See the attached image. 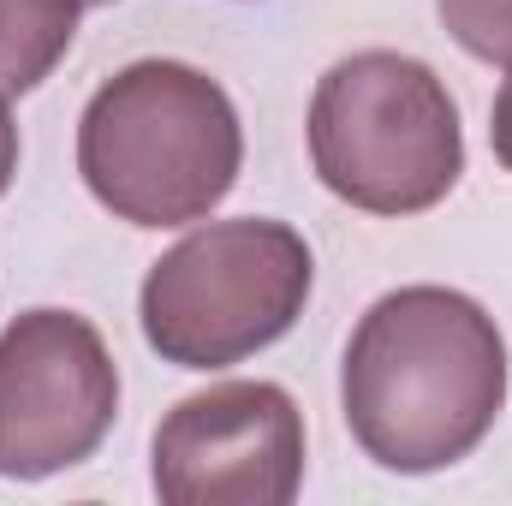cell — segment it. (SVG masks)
I'll return each instance as SVG.
<instances>
[{
    "instance_id": "obj_4",
    "label": "cell",
    "mask_w": 512,
    "mask_h": 506,
    "mask_svg": "<svg viewBox=\"0 0 512 506\" xmlns=\"http://www.w3.org/2000/svg\"><path fill=\"white\" fill-rule=\"evenodd\" d=\"M316 286L310 245L268 215L203 221L161 262H149L137 292V322L149 352L179 370H233L268 352L304 316Z\"/></svg>"
},
{
    "instance_id": "obj_7",
    "label": "cell",
    "mask_w": 512,
    "mask_h": 506,
    "mask_svg": "<svg viewBox=\"0 0 512 506\" xmlns=\"http://www.w3.org/2000/svg\"><path fill=\"white\" fill-rule=\"evenodd\" d=\"M90 0H0V96H30L72 54Z\"/></svg>"
},
{
    "instance_id": "obj_6",
    "label": "cell",
    "mask_w": 512,
    "mask_h": 506,
    "mask_svg": "<svg viewBox=\"0 0 512 506\" xmlns=\"http://www.w3.org/2000/svg\"><path fill=\"white\" fill-rule=\"evenodd\" d=\"M167 506H286L304 489V411L280 381H221L179 399L149 441Z\"/></svg>"
},
{
    "instance_id": "obj_5",
    "label": "cell",
    "mask_w": 512,
    "mask_h": 506,
    "mask_svg": "<svg viewBox=\"0 0 512 506\" xmlns=\"http://www.w3.org/2000/svg\"><path fill=\"white\" fill-rule=\"evenodd\" d=\"M120 417V364L78 310H24L0 328V477H60L108 441Z\"/></svg>"
},
{
    "instance_id": "obj_9",
    "label": "cell",
    "mask_w": 512,
    "mask_h": 506,
    "mask_svg": "<svg viewBox=\"0 0 512 506\" xmlns=\"http://www.w3.org/2000/svg\"><path fill=\"white\" fill-rule=\"evenodd\" d=\"M489 149L512 173V60H507V78H501V96H495V114H489Z\"/></svg>"
},
{
    "instance_id": "obj_2",
    "label": "cell",
    "mask_w": 512,
    "mask_h": 506,
    "mask_svg": "<svg viewBox=\"0 0 512 506\" xmlns=\"http://www.w3.org/2000/svg\"><path fill=\"white\" fill-rule=\"evenodd\" d=\"M245 167L233 96L185 60L120 66L78 120V173L90 197L143 233L209 221Z\"/></svg>"
},
{
    "instance_id": "obj_8",
    "label": "cell",
    "mask_w": 512,
    "mask_h": 506,
    "mask_svg": "<svg viewBox=\"0 0 512 506\" xmlns=\"http://www.w3.org/2000/svg\"><path fill=\"white\" fill-rule=\"evenodd\" d=\"M435 12L471 60L483 66L512 60V0H435Z\"/></svg>"
},
{
    "instance_id": "obj_11",
    "label": "cell",
    "mask_w": 512,
    "mask_h": 506,
    "mask_svg": "<svg viewBox=\"0 0 512 506\" xmlns=\"http://www.w3.org/2000/svg\"><path fill=\"white\" fill-rule=\"evenodd\" d=\"M90 6H108V0H90Z\"/></svg>"
},
{
    "instance_id": "obj_1",
    "label": "cell",
    "mask_w": 512,
    "mask_h": 506,
    "mask_svg": "<svg viewBox=\"0 0 512 506\" xmlns=\"http://www.w3.org/2000/svg\"><path fill=\"white\" fill-rule=\"evenodd\" d=\"M501 405L507 340L477 298L453 286H399L358 316L340 364V411L382 471L429 477L471 459Z\"/></svg>"
},
{
    "instance_id": "obj_10",
    "label": "cell",
    "mask_w": 512,
    "mask_h": 506,
    "mask_svg": "<svg viewBox=\"0 0 512 506\" xmlns=\"http://www.w3.org/2000/svg\"><path fill=\"white\" fill-rule=\"evenodd\" d=\"M12 173H18V126H12V108H6V96H0V197H6Z\"/></svg>"
},
{
    "instance_id": "obj_3",
    "label": "cell",
    "mask_w": 512,
    "mask_h": 506,
    "mask_svg": "<svg viewBox=\"0 0 512 506\" xmlns=\"http://www.w3.org/2000/svg\"><path fill=\"white\" fill-rule=\"evenodd\" d=\"M310 167L316 179L364 209V215H423L465 173V126L459 102L435 78V66L364 48L316 78L310 96Z\"/></svg>"
}]
</instances>
